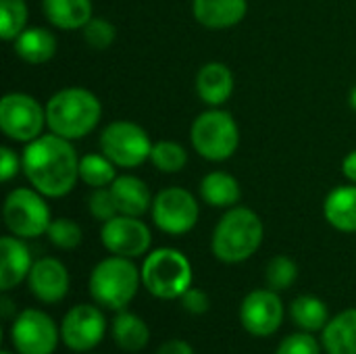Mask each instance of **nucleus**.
<instances>
[{"instance_id":"39448f33","label":"nucleus","mask_w":356,"mask_h":354,"mask_svg":"<svg viewBox=\"0 0 356 354\" xmlns=\"http://www.w3.org/2000/svg\"><path fill=\"white\" fill-rule=\"evenodd\" d=\"M144 288L163 300L181 298L188 288H192V265L188 257L175 248L152 250L142 265Z\"/></svg>"},{"instance_id":"4c0bfd02","label":"nucleus","mask_w":356,"mask_h":354,"mask_svg":"<svg viewBox=\"0 0 356 354\" xmlns=\"http://www.w3.org/2000/svg\"><path fill=\"white\" fill-rule=\"evenodd\" d=\"M342 173L348 182L356 184V150L348 152L342 161Z\"/></svg>"},{"instance_id":"9d476101","label":"nucleus","mask_w":356,"mask_h":354,"mask_svg":"<svg viewBox=\"0 0 356 354\" xmlns=\"http://www.w3.org/2000/svg\"><path fill=\"white\" fill-rule=\"evenodd\" d=\"M200 217L198 200L184 188H165L152 200L154 225L169 236H184L194 230Z\"/></svg>"},{"instance_id":"a211bd4d","label":"nucleus","mask_w":356,"mask_h":354,"mask_svg":"<svg viewBox=\"0 0 356 354\" xmlns=\"http://www.w3.org/2000/svg\"><path fill=\"white\" fill-rule=\"evenodd\" d=\"M119 215L142 217L152 209V196L148 186L136 175H119L111 186Z\"/></svg>"},{"instance_id":"aec40b11","label":"nucleus","mask_w":356,"mask_h":354,"mask_svg":"<svg viewBox=\"0 0 356 354\" xmlns=\"http://www.w3.org/2000/svg\"><path fill=\"white\" fill-rule=\"evenodd\" d=\"M15 52L29 65H44L56 54V38L44 27H25L15 38Z\"/></svg>"},{"instance_id":"0eeeda50","label":"nucleus","mask_w":356,"mask_h":354,"mask_svg":"<svg viewBox=\"0 0 356 354\" xmlns=\"http://www.w3.org/2000/svg\"><path fill=\"white\" fill-rule=\"evenodd\" d=\"M35 188H15L4 200V223L17 238H40L50 227V209Z\"/></svg>"},{"instance_id":"dca6fc26","label":"nucleus","mask_w":356,"mask_h":354,"mask_svg":"<svg viewBox=\"0 0 356 354\" xmlns=\"http://www.w3.org/2000/svg\"><path fill=\"white\" fill-rule=\"evenodd\" d=\"M31 255L29 248L17 236L0 238V290L8 292L27 280L31 271Z\"/></svg>"},{"instance_id":"6ab92c4d","label":"nucleus","mask_w":356,"mask_h":354,"mask_svg":"<svg viewBox=\"0 0 356 354\" xmlns=\"http://www.w3.org/2000/svg\"><path fill=\"white\" fill-rule=\"evenodd\" d=\"M196 92L209 106H221L234 94V73L223 63H207L196 75Z\"/></svg>"},{"instance_id":"4468645a","label":"nucleus","mask_w":356,"mask_h":354,"mask_svg":"<svg viewBox=\"0 0 356 354\" xmlns=\"http://www.w3.org/2000/svg\"><path fill=\"white\" fill-rule=\"evenodd\" d=\"M240 321L252 336L265 338L280 330L284 321V303L275 290H254L240 307Z\"/></svg>"},{"instance_id":"f704fd0d","label":"nucleus","mask_w":356,"mask_h":354,"mask_svg":"<svg viewBox=\"0 0 356 354\" xmlns=\"http://www.w3.org/2000/svg\"><path fill=\"white\" fill-rule=\"evenodd\" d=\"M179 300H181V307L190 315H204L209 311V307H211V300H209L207 292L198 290V288H188Z\"/></svg>"},{"instance_id":"a878e982","label":"nucleus","mask_w":356,"mask_h":354,"mask_svg":"<svg viewBox=\"0 0 356 354\" xmlns=\"http://www.w3.org/2000/svg\"><path fill=\"white\" fill-rule=\"evenodd\" d=\"M290 315L302 332H311V334L323 332L325 325L330 323V313H327L325 303L315 296L294 298V303L290 307Z\"/></svg>"},{"instance_id":"58836bf2","label":"nucleus","mask_w":356,"mask_h":354,"mask_svg":"<svg viewBox=\"0 0 356 354\" xmlns=\"http://www.w3.org/2000/svg\"><path fill=\"white\" fill-rule=\"evenodd\" d=\"M350 104H353V108L356 111V86L353 88V92H350Z\"/></svg>"},{"instance_id":"4be33fe9","label":"nucleus","mask_w":356,"mask_h":354,"mask_svg":"<svg viewBox=\"0 0 356 354\" xmlns=\"http://www.w3.org/2000/svg\"><path fill=\"white\" fill-rule=\"evenodd\" d=\"M200 196L209 207L232 209L240 202L242 190L234 175L225 171H211L200 182Z\"/></svg>"},{"instance_id":"cd10ccee","label":"nucleus","mask_w":356,"mask_h":354,"mask_svg":"<svg viewBox=\"0 0 356 354\" xmlns=\"http://www.w3.org/2000/svg\"><path fill=\"white\" fill-rule=\"evenodd\" d=\"M150 161L163 173H179L188 163V152L173 140H161L152 146Z\"/></svg>"},{"instance_id":"f3484780","label":"nucleus","mask_w":356,"mask_h":354,"mask_svg":"<svg viewBox=\"0 0 356 354\" xmlns=\"http://www.w3.org/2000/svg\"><path fill=\"white\" fill-rule=\"evenodd\" d=\"M194 19L209 29H227L238 25L246 13V0H192Z\"/></svg>"},{"instance_id":"393cba45","label":"nucleus","mask_w":356,"mask_h":354,"mask_svg":"<svg viewBox=\"0 0 356 354\" xmlns=\"http://www.w3.org/2000/svg\"><path fill=\"white\" fill-rule=\"evenodd\" d=\"M113 338L119 348H123L127 353H138V351L146 348V344L150 340V330L142 317L123 309L113 319Z\"/></svg>"},{"instance_id":"20e7f679","label":"nucleus","mask_w":356,"mask_h":354,"mask_svg":"<svg viewBox=\"0 0 356 354\" xmlns=\"http://www.w3.org/2000/svg\"><path fill=\"white\" fill-rule=\"evenodd\" d=\"M142 284V271L125 257H108L100 261L90 275L92 298L111 311H123L136 298Z\"/></svg>"},{"instance_id":"1a4fd4ad","label":"nucleus","mask_w":356,"mask_h":354,"mask_svg":"<svg viewBox=\"0 0 356 354\" xmlns=\"http://www.w3.org/2000/svg\"><path fill=\"white\" fill-rule=\"evenodd\" d=\"M46 125V108L23 92H10L0 100V129L15 142L29 144L42 136Z\"/></svg>"},{"instance_id":"2eb2a0df","label":"nucleus","mask_w":356,"mask_h":354,"mask_svg":"<svg viewBox=\"0 0 356 354\" xmlns=\"http://www.w3.org/2000/svg\"><path fill=\"white\" fill-rule=\"evenodd\" d=\"M27 284L38 300L54 305L60 303L69 292V271L58 259L44 257L33 263L27 275Z\"/></svg>"},{"instance_id":"c756f323","label":"nucleus","mask_w":356,"mask_h":354,"mask_svg":"<svg viewBox=\"0 0 356 354\" xmlns=\"http://www.w3.org/2000/svg\"><path fill=\"white\" fill-rule=\"evenodd\" d=\"M296 275H298V267L296 263L286 257V255H277L269 261L267 269H265V280H267V286L275 292L280 290H288L294 282H296Z\"/></svg>"},{"instance_id":"72a5a7b5","label":"nucleus","mask_w":356,"mask_h":354,"mask_svg":"<svg viewBox=\"0 0 356 354\" xmlns=\"http://www.w3.org/2000/svg\"><path fill=\"white\" fill-rule=\"evenodd\" d=\"M275 354H321V346L311 332H298L288 336L277 346Z\"/></svg>"},{"instance_id":"bb28decb","label":"nucleus","mask_w":356,"mask_h":354,"mask_svg":"<svg viewBox=\"0 0 356 354\" xmlns=\"http://www.w3.org/2000/svg\"><path fill=\"white\" fill-rule=\"evenodd\" d=\"M115 163L106 154H86L79 159V179L90 188H108L117 179Z\"/></svg>"},{"instance_id":"2f4dec72","label":"nucleus","mask_w":356,"mask_h":354,"mask_svg":"<svg viewBox=\"0 0 356 354\" xmlns=\"http://www.w3.org/2000/svg\"><path fill=\"white\" fill-rule=\"evenodd\" d=\"M115 38H117V29L104 17H92L83 25V40L94 50H106L115 42Z\"/></svg>"},{"instance_id":"5701e85b","label":"nucleus","mask_w":356,"mask_h":354,"mask_svg":"<svg viewBox=\"0 0 356 354\" xmlns=\"http://www.w3.org/2000/svg\"><path fill=\"white\" fill-rule=\"evenodd\" d=\"M42 8L58 29H83L92 19V0H42Z\"/></svg>"},{"instance_id":"6e6552de","label":"nucleus","mask_w":356,"mask_h":354,"mask_svg":"<svg viewBox=\"0 0 356 354\" xmlns=\"http://www.w3.org/2000/svg\"><path fill=\"white\" fill-rule=\"evenodd\" d=\"M152 142L144 127L134 121H113L100 134V150L117 167H140L150 159Z\"/></svg>"},{"instance_id":"7c9ffc66","label":"nucleus","mask_w":356,"mask_h":354,"mask_svg":"<svg viewBox=\"0 0 356 354\" xmlns=\"http://www.w3.org/2000/svg\"><path fill=\"white\" fill-rule=\"evenodd\" d=\"M48 240L56 246V248H63V250H73L81 244L83 240V234H81V227L71 221V219H52L48 232H46Z\"/></svg>"},{"instance_id":"ea45409f","label":"nucleus","mask_w":356,"mask_h":354,"mask_svg":"<svg viewBox=\"0 0 356 354\" xmlns=\"http://www.w3.org/2000/svg\"><path fill=\"white\" fill-rule=\"evenodd\" d=\"M0 354H13V353H8V351H2V353Z\"/></svg>"},{"instance_id":"ddd939ff","label":"nucleus","mask_w":356,"mask_h":354,"mask_svg":"<svg viewBox=\"0 0 356 354\" xmlns=\"http://www.w3.org/2000/svg\"><path fill=\"white\" fill-rule=\"evenodd\" d=\"M106 332V319L94 305H77L73 307L60 323V338L67 348L75 353L92 351L100 344Z\"/></svg>"},{"instance_id":"b1692460","label":"nucleus","mask_w":356,"mask_h":354,"mask_svg":"<svg viewBox=\"0 0 356 354\" xmlns=\"http://www.w3.org/2000/svg\"><path fill=\"white\" fill-rule=\"evenodd\" d=\"M327 354H356V309L338 313L323 330Z\"/></svg>"},{"instance_id":"412c9836","label":"nucleus","mask_w":356,"mask_h":354,"mask_svg":"<svg viewBox=\"0 0 356 354\" xmlns=\"http://www.w3.org/2000/svg\"><path fill=\"white\" fill-rule=\"evenodd\" d=\"M323 215L338 232L356 234V186H340L332 190L323 202Z\"/></svg>"},{"instance_id":"423d86ee","label":"nucleus","mask_w":356,"mask_h":354,"mask_svg":"<svg viewBox=\"0 0 356 354\" xmlns=\"http://www.w3.org/2000/svg\"><path fill=\"white\" fill-rule=\"evenodd\" d=\"M194 150L207 161H227L240 144V129L236 119L219 106L200 113L190 129Z\"/></svg>"},{"instance_id":"c85d7f7f","label":"nucleus","mask_w":356,"mask_h":354,"mask_svg":"<svg viewBox=\"0 0 356 354\" xmlns=\"http://www.w3.org/2000/svg\"><path fill=\"white\" fill-rule=\"evenodd\" d=\"M27 25V4L25 0H0V35L4 42H15V38Z\"/></svg>"},{"instance_id":"e433bc0d","label":"nucleus","mask_w":356,"mask_h":354,"mask_svg":"<svg viewBox=\"0 0 356 354\" xmlns=\"http://www.w3.org/2000/svg\"><path fill=\"white\" fill-rule=\"evenodd\" d=\"M156 354H194V348L186 340H169L161 344Z\"/></svg>"},{"instance_id":"c9c22d12","label":"nucleus","mask_w":356,"mask_h":354,"mask_svg":"<svg viewBox=\"0 0 356 354\" xmlns=\"http://www.w3.org/2000/svg\"><path fill=\"white\" fill-rule=\"evenodd\" d=\"M19 169H23L21 159L15 154L13 148L2 146V148H0V179H2V182H10V179L19 173Z\"/></svg>"},{"instance_id":"7ed1b4c3","label":"nucleus","mask_w":356,"mask_h":354,"mask_svg":"<svg viewBox=\"0 0 356 354\" xmlns=\"http://www.w3.org/2000/svg\"><path fill=\"white\" fill-rule=\"evenodd\" d=\"M263 236L265 227L254 211L246 207H232L219 219L211 248L221 263H242L259 250Z\"/></svg>"},{"instance_id":"f03ea898","label":"nucleus","mask_w":356,"mask_h":354,"mask_svg":"<svg viewBox=\"0 0 356 354\" xmlns=\"http://www.w3.org/2000/svg\"><path fill=\"white\" fill-rule=\"evenodd\" d=\"M102 117L98 96L86 88L58 90L46 104V125L65 140H79L96 129Z\"/></svg>"},{"instance_id":"473e14b6","label":"nucleus","mask_w":356,"mask_h":354,"mask_svg":"<svg viewBox=\"0 0 356 354\" xmlns=\"http://www.w3.org/2000/svg\"><path fill=\"white\" fill-rule=\"evenodd\" d=\"M90 213H92L94 219H98L102 223H106L108 219L119 215L111 188H96L92 192V196H90Z\"/></svg>"},{"instance_id":"f257e3e1","label":"nucleus","mask_w":356,"mask_h":354,"mask_svg":"<svg viewBox=\"0 0 356 354\" xmlns=\"http://www.w3.org/2000/svg\"><path fill=\"white\" fill-rule=\"evenodd\" d=\"M21 165L29 184L48 198L67 196L79 179V156L71 140L52 131L25 146Z\"/></svg>"},{"instance_id":"f8f14e48","label":"nucleus","mask_w":356,"mask_h":354,"mask_svg":"<svg viewBox=\"0 0 356 354\" xmlns=\"http://www.w3.org/2000/svg\"><path fill=\"white\" fill-rule=\"evenodd\" d=\"M100 240L111 255L138 259L148 252L152 244V234L140 217L117 215L102 225Z\"/></svg>"},{"instance_id":"9b49d317","label":"nucleus","mask_w":356,"mask_h":354,"mask_svg":"<svg viewBox=\"0 0 356 354\" xmlns=\"http://www.w3.org/2000/svg\"><path fill=\"white\" fill-rule=\"evenodd\" d=\"M58 338L60 330L52 317L35 309L21 311L10 328V342L17 354H52Z\"/></svg>"}]
</instances>
